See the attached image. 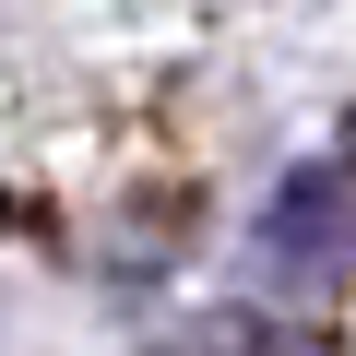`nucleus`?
<instances>
[{
    "mask_svg": "<svg viewBox=\"0 0 356 356\" xmlns=\"http://www.w3.org/2000/svg\"><path fill=\"white\" fill-rule=\"evenodd\" d=\"M250 261H261L273 285H344V273H356V166H344V154L273 178V202H261V226H250Z\"/></svg>",
    "mask_w": 356,
    "mask_h": 356,
    "instance_id": "1",
    "label": "nucleus"
},
{
    "mask_svg": "<svg viewBox=\"0 0 356 356\" xmlns=\"http://www.w3.org/2000/svg\"><path fill=\"white\" fill-rule=\"evenodd\" d=\"M166 356H344V344L309 332V321H202V332H178Z\"/></svg>",
    "mask_w": 356,
    "mask_h": 356,
    "instance_id": "2",
    "label": "nucleus"
},
{
    "mask_svg": "<svg viewBox=\"0 0 356 356\" xmlns=\"http://www.w3.org/2000/svg\"><path fill=\"white\" fill-rule=\"evenodd\" d=\"M344 166H356V107H344Z\"/></svg>",
    "mask_w": 356,
    "mask_h": 356,
    "instance_id": "3",
    "label": "nucleus"
}]
</instances>
